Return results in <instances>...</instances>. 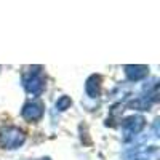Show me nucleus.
<instances>
[{
    "instance_id": "obj_1",
    "label": "nucleus",
    "mask_w": 160,
    "mask_h": 160,
    "mask_svg": "<svg viewBox=\"0 0 160 160\" xmlns=\"http://www.w3.org/2000/svg\"><path fill=\"white\" fill-rule=\"evenodd\" d=\"M26 141V135L16 127H7L0 131V146L3 149H18Z\"/></svg>"
},
{
    "instance_id": "obj_2",
    "label": "nucleus",
    "mask_w": 160,
    "mask_h": 160,
    "mask_svg": "<svg viewBox=\"0 0 160 160\" xmlns=\"http://www.w3.org/2000/svg\"><path fill=\"white\" fill-rule=\"evenodd\" d=\"M22 83H24V88L29 95H32V96L42 95L43 90H45V78L42 75L40 68H34L32 72L26 74L24 78H22Z\"/></svg>"
},
{
    "instance_id": "obj_3",
    "label": "nucleus",
    "mask_w": 160,
    "mask_h": 160,
    "mask_svg": "<svg viewBox=\"0 0 160 160\" xmlns=\"http://www.w3.org/2000/svg\"><path fill=\"white\" fill-rule=\"evenodd\" d=\"M21 115L28 120V122H37V120H40L43 115V104L38 102V101H32V102L24 104Z\"/></svg>"
},
{
    "instance_id": "obj_4",
    "label": "nucleus",
    "mask_w": 160,
    "mask_h": 160,
    "mask_svg": "<svg viewBox=\"0 0 160 160\" xmlns=\"http://www.w3.org/2000/svg\"><path fill=\"white\" fill-rule=\"evenodd\" d=\"M146 125V120L144 117L141 115H131V117H127L123 120V123H122V128L123 131L127 133V135H136V133H139Z\"/></svg>"
},
{
    "instance_id": "obj_5",
    "label": "nucleus",
    "mask_w": 160,
    "mask_h": 160,
    "mask_svg": "<svg viewBox=\"0 0 160 160\" xmlns=\"http://www.w3.org/2000/svg\"><path fill=\"white\" fill-rule=\"evenodd\" d=\"M148 72H149L148 66H133V64L125 66V74L130 80H133V82L144 78L146 75H148Z\"/></svg>"
},
{
    "instance_id": "obj_6",
    "label": "nucleus",
    "mask_w": 160,
    "mask_h": 160,
    "mask_svg": "<svg viewBox=\"0 0 160 160\" xmlns=\"http://www.w3.org/2000/svg\"><path fill=\"white\" fill-rule=\"evenodd\" d=\"M85 91L90 98H98L101 93V77L99 75L88 77L87 83H85Z\"/></svg>"
},
{
    "instance_id": "obj_7",
    "label": "nucleus",
    "mask_w": 160,
    "mask_h": 160,
    "mask_svg": "<svg viewBox=\"0 0 160 160\" xmlns=\"http://www.w3.org/2000/svg\"><path fill=\"white\" fill-rule=\"evenodd\" d=\"M71 106H72V99L69 96H61L56 101V109L58 111H66V109H69Z\"/></svg>"
},
{
    "instance_id": "obj_8",
    "label": "nucleus",
    "mask_w": 160,
    "mask_h": 160,
    "mask_svg": "<svg viewBox=\"0 0 160 160\" xmlns=\"http://www.w3.org/2000/svg\"><path fill=\"white\" fill-rule=\"evenodd\" d=\"M43 160H50V158H43Z\"/></svg>"
}]
</instances>
